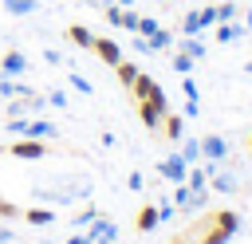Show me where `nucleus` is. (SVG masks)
I'll return each mask as SVG.
<instances>
[{"label": "nucleus", "mask_w": 252, "mask_h": 244, "mask_svg": "<svg viewBox=\"0 0 252 244\" xmlns=\"http://www.w3.org/2000/svg\"><path fill=\"white\" fill-rule=\"evenodd\" d=\"M236 228H240V216L232 209H213V213H205V224H201V240L197 244H224V240L236 236Z\"/></svg>", "instance_id": "f257e3e1"}, {"label": "nucleus", "mask_w": 252, "mask_h": 244, "mask_svg": "<svg viewBox=\"0 0 252 244\" xmlns=\"http://www.w3.org/2000/svg\"><path fill=\"white\" fill-rule=\"evenodd\" d=\"M4 153L16 157V161H43L47 157V142L43 138H16L12 146H4Z\"/></svg>", "instance_id": "f03ea898"}, {"label": "nucleus", "mask_w": 252, "mask_h": 244, "mask_svg": "<svg viewBox=\"0 0 252 244\" xmlns=\"http://www.w3.org/2000/svg\"><path fill=\"white\" fill-rule=\"evenodd\" d=\"M213 24H217V8H213V4L193 8V12H185V20H181V35H197V31H205V28H213Z\"/></svg>", "instance_id": "7ed1b4c3"}, {"label": "nucleus", "mask_w": 252, "mask_h": 244, "mask_svg": "<svg viewBox=\"0 0 252 244\" xmlns=\"http://www.w3.org/2000/svg\"><path fill=\"white\" fill-rule=\"evenodd\" d=\"M165 114H169V98H146V102H138V118H142L146 130H158Z\"/></svg>", "instance_id": "20e7f679"}, {"label": "nucleus", "mask_w": 252, "mask_h": 244, "mask_svg": "<svg viewBox=\"0 0 252 244\" xmlns=\"http://www.w3.org/2000/svg\"><path fill=\"white\" fill-rule=\"evenodd\" d=\"M130 94H134V102H146V98H165V91L158 87V79H154V75H146V71H138V79L130 83Z\"/></svg>", "instance_id": "39448f33"}, {"label": "nucleus", "mask_w": 252, "mask_h": 244, "mask_svg": "<svg viewBox=\"0 0 252 244\" xmlns=\"http://www.w3.org/2000/svg\"><path fill=\"white\" fill-rule=\"evenodd\" d=\"M91 51H94V55H98V59H102L106 67H114V63L122 59V47H118V43H114L110 35H94V43H91Z\"/></svg>", "instance_id": "423d86ee"}, {"label": "nucleus", "mask_w": 252, "mask_h": 244, "mask_svg": "<svg viewBox=\"0 0 252 244\" xmlns=\"http://www.w3.org/2000/svg\"><path fill=\"white\" fill-rule=\"evenodd\" d=\"M158 173H161L165 181H173V185H181V181H185V173H189V161H185L181 153H173V157H165V161L158 165Z\"/></svg>", "instance_id": "0eeeda50"}, {"label": "nucleus", "mask_w": 252, "mask_h": 244, "mask_svg": "<svg viewBox=\"0 0 252 244\" xmlns=\"http://www.w3.org/2000/svg\"><path fill=\"white\" fill-rule=\"evenodd\" d=\"M201 157H205V161H220V157H228V142H224L220 134H205V138H201Z\"/></svg>", "instance_id": "6e6552de"}, {"label": "nucleus", "mask_w": 252, "mask_h": 244, "mask_svg": "<svg viewBox=\"0 0 252 244\" xmlns=\"http://www.w3.org/2000/svg\"><path fill=\"white\" fill-rule=\"evenodd\" d=\"M94 244H110L114 236H118V228H114V220H106V216H94L91 220V232H87Z\"/></svg>", "instance_id": "1a4fd4ad"}, {"label": "nucleus", "mask_w": 252, "mask_h": 244, "mask_svg": "<svg viewBox=\"0 0 252 244\" xmlns=\"http://www.w3.org/2000/svg\"><path fill=\"white\" fill-rule=\"evenodd\" d=\"M0 71H4V75H12V79H20V75L28 71V59H24V51H4V59H0Z\"/></svg>", "instance_id": "9d476101"}, {"label": "nucleus", "mask_w": 252, "mask_h": 244, "mask_svg": "<svg viewBox=\"0 0 252 244\" xmlns=\"http://www.w3.org/2000/svg\"><path fill=\"white\" fill-rule=\"evenodd\" d=\"M158 130H161L169 142H181V134H185V118H181V114H165Z\"/></svg>", "instance_id": "9b49d317"}, {"label": "nucleus", "mask_w": 252, "mask_h": 244, "mask_svg": "<svg viewBox=\"0 0 252 244\" xmlns=\"http://www.w3.org/2000/svg\"><path fill=\"white\" fill-rule=\"evenodd\" d=\"M158 220H161V216H158V205H142L138 216H134V228H138V232H150V228H158Z\"/></svg>", "instance_id": "f8f14e48"}, {"label": "nucleus", "mask_w": 252, "mask_h": 244, "mask_svg": "<svg viewBox=\"0 0 252 244\" xmlns=\"http://www.w3.org/2000/svg\"><path fill=\"white\" fill-rule=\"evenodd\" d=\"M67 39H71L75 47H83V51H91V43H94L91 28H83V24H71V28H67Z\"/></svg>", "instance_id": "ddd939ff"}, {"label": "nucleus", "mask_w": 252, "mask_h": 244, "mask_svg": "<svg viewBox=\"0 0 252 244\" xmlns=\"http://www.w3.org/2000/svg\"><path fill=\"white\" fill-rule=\"evenodd\" d=\"M138 71H142V67H138V63H130V59H118V63H114V75H118V83H122L126 91H130V83L138 79Z\"/></svg>", "instance_id": "4468645a"}, {"label": "nucleus", "mask_w": 252, "mask_h": 244, "mask_svg": "<svg viewBox=\"0 0 252 244\" xmlns=\"http://www.w3.org/2000/svg\"><path fill=\"white\" fill-rule=\"evenodd\" d=\"M240 35H244V28H236V20H220L217 24V43H232Z\"/></svg>", "instance_id": "2eb2a0df"}, {"label": "nucleus", "mask_w": 252, "mask_h": 244, "mask_svg": "<svg viewBox=\"0 0 252 244\" xmlns=\"http://www.w3.org/2000/svg\"><path fill=\"white\" fill-rule=\"evenodd\" d=\"M28 91H32V87L20 83V79H12V75L0 79V98H16V94H28Z\"/></svg>", "instance_id": "dca6fc26"}, {"label": "nucleus", "mask_w": 252, "mask_h": 244, "mask_svg": "<svg viewBox=\"0 0 252 244\" xmlns=\"http://www.w3.org/2000/svg\"><path fill=\"white\" fill-rule=\"evenodd\" d=\"M4 12L8 16H32V12H39V0H4Z\"/></svg>", "instance_id": "f3484780"}, {"label": "nucleus", "mask_w": 252, "mask_h": 244, "mask_svg": "<svg viewBox=\"0 0 252 244\" xmlns=\"http://www.w3.org/2000/svg\"><path fill=\"white\" fill-rule=\"evenodd\" d=\"M209 185H213V189H220V193H236V189H240L236 173H213V177H209Z\"/></svg>", "instance_id": "a211bd4d"}, {"label": "nucleus", "mask_w": 252, "mask_h": 244, "mask_svg": "<svg viewBox=\"0 0 252 244\" xmlns=\"http://www.w3.org/2000/svg\"><path fill=\"white\" fill-rule=\"evenodd\" d=\"M20 220H28V224H51L55 220V209H24Z\"/></svg>", "instance_id": "6ab92c4d"}, {"label": "nucleus", "mask_w": 252, "mask_h": 244, "mask_svg": "<svg viewBox=\"0 0 252 244\" xmlns=\"http://www.w3.org/2000/svg\"><path fill=\"white\" fill-rule=\"evenodd\" d=\"M150 39V51H165V47H173V31H165V28H158L154 35H146Z\"/></svg>", "instance_id": "aec40b11"}, {"label": "nucleus", "mask_w": 252, "mask_h": 244, "mask_svg": "<svg viewBox=\"0 0 252 244\" xmlns=\"http://www.w3.org/2000/svg\"><path fill=\"white\" fill-rule=\"evenodd\" d=\"M181 51H185L189 59H205V43H201L197 35H185V43H181Z\"/></svg>", "instance_id": "412c9836"}, {"label": "nucleus", "mask_w": 252, "mask_h": 244, "mask_svg": "<svg viewBox=\"0 0 252 244\" xmlns=\"http://www.w3.org/2000/svg\"><path fill=\"white\" fill-rule=\"evenodd\" d=\"M169 63H173V71H177V75H189V71H193V63H197V59H189V55H185V51H177V55H173V59H169Z\"/></svg>", "instance_id": "4be33fe9"}, {"label": "nucleus", "mask_w": 252, "mask_h": 244, "mask_svg": "<svg viewBox=\"0 0 252 244\" xmlns=\"http://www.w3.org/2000/svg\"><path fill=\"white\" fill-rule=\"evenodd\" d=\"M71 87H75L79 94H94V83H91L87 75H79V71H71Z\"/></svg>", "instance_id": "5701e85b"}, {"label": "nucleus", "mask_w": 252, "mask_h": 244, "mask_svg": "<svg viewBox=\"0 0 252 244\" xmlns=\"http://www.w3.org/2000/svg\"><path fill=\"white\" fill-rule=\"evenodd\" d=\"M181 157H185L189 165H197V161H201V142H185V146H181Z\"/></svg>", "instance_id": "b1692460"}, {"label": "nucleus", "mask_w": 252, "mask_h": 244, "mask_svg": "<svg viewBox=\"0 0 252 244\" xmlns=\"http://www.w3.org/2000/svg\"><path fill=\"white\" fill-rule=\"evenodd\" d=\"M158 28H161V24H158L154 16H142V20H138V31H134V35H154Z\"/></svg>", "instance_id": "393cba45"}, {"label": "nucleus", "mask_w": 252, "mask_h": 244, "mask_svg": "<svg viewBox=\"0 0 252 244\" xmlns=\"http://www.w3.org/2000/svg\"><path fill=\"white\" fill-rule=\"evenodd\" d=\"M220 20H236V4H232V0L217 4V24H220Z\"/></svg>", "instance_id": "a878e982"}, {"label": "nucleus", "mask_w": 252, "mask_h": 244, "mask_svg": "<svg viewBox=\"0 0 252 244\" xmlns=\"http://www.w3.org/2000/svg\"><path fill=\"white\" fill-rule=\"evenodd\" d=\"M102 12H106V20H110V24H114V28H122V12H126V8H122V4H106V8H102Z\"/></svg>", "instance_id": "bb28decb"}, {"label": "nucleus", "mask_w": 252, "mask_h": 244, "mask_svg": "<svg viewBox=\"0 0 252 244\" xmlns=\"http://www.w3.org/2000/svg\"><path fill=\"white\" fill-rule=\"evenodd\" d=\"M138 20H142V16H138L134 8H126V12H122V28H126V31H138Z\"/></svg>", "instance_id": "cd10ccee"}, {"label": "nucleus", "mask_w": 252, "mask_h": 244, "mask_svg": "<svg viewBox=\"0 0 252 244\" xmlns=\"http://www.w3.org/2000/svg\"><path fill=\"white\" fill-rule=\"evenodd\" d=\"M43 102H51V106H59V110H63V106H67V94H63V91H47V94H43Z\"/></svg>", "instance_id": "c85d7f7f"}, {"label": "nucleus", "mask_w": 252, "mask_h": 244, "mask_svg": "<svg viewBox=\"0 0 252 244\" xmlns=\"http://www.w3.org/2000/svg\"><path fill=\"white\" fill-rule=\"evenodd\" d=\"M94 216H98V209H83V213H75V224L83 228V224H91Z\"/></svg>", "instance_id": "c756f323"}, {"label": "nucleus", "mask_w": 252, "mask_h": 244, "mask_svg": "<svg viewBox=\"0 0 252 244\" xmlns=\"http://www.w3.org/2000/svg\"><path fill=\"white\" fill-rule=\"evenodd\" d=\"M181 91H185V98H197V83H193V79H189V75H185V79H181Z\"/></svg>", "instance_id": "7c9ffc66"}, {"label": "nucleus", "mask_w": 252, "mask_h": 244, "mask_svg": "<svg viewBox=\"0 0 252 244\" xmlns=\"http://www.w3.org/2000/svg\"><path fill=\"white\" fill-rule=\"evenodd\" d=\"M134 51H142V55H150V39H146V35H138V39H134Z\"/></svg>", "instance_id": "2f4dec72"}, {"label": "nucleus", "mask_w": 252, "mask_h": 244, "mask_svg": "<svg viewBox=\"0 0 252 244\" xmlns=\"http://www.w3.org/2000/svg\"><path fill=\"white\" fill-rule=\"evenodd\" d=\"M126 189H134V193H138V189H142V173H130V181H126Z\"/></svg>", "instance_id": "473e14b6"}, {"label": "nucleus", "mask_w": 252, "mask_h": 244, "mask_svg": "<svg viewBox=\"0 0 252 244\" xmlns=\"http://www.w3.org/2000/svg\"><path fill=\"white\" fill-rule=\"evenodd\" d=\"M67 244H94V240H91V236H87V232H79V236H71V240H67Z\"/></svg>", "instance_id": "72a5a7b5"}, {"label": "nucleus", "mask_w": 252, "mask_h": 244, "mask_svg": "<svg viewBox=\"0 0 252 244\" xmlns=\"http://www.w3.org/2000/svg\"><path fill=\"white\" fill-rule=\"evenodd\" d=\"M114 4H122V8H130V4H134V0H114Z\"/></svg>", "instance_id": "f704fd0d"}, {"label": "nucleus", "mask_w": 252, "mask_h": 244, "mask_svg": "<svg viewBox=\"0 0 252 244\" xmlns=\"http://www.w3.org/2000/svg\"><path fill=\"white\" fill-rule=\"evenodd\" d=\"M173 244H189V236H181V240H173Z\"/></svg>", "instance_id": "c9c22d12"}, {"label": "nucleus", "mask_w": 252, "mask_h": 244, "mask_svg": "<svg viewBox=\"0 0 252 244\" xmlns=\"http://www.w3.org/2000/svg\"><path fill=\"white\" fill-rule=\"evenodd\" d=\"M248 153H252V134H248Z\"/></svg>", "instance_id": "e433bc0d"}, {"label": "nucleus", "mask_w": 252, "mask_h": 244, "mask_svg": "<svg viewBox=\"0 0 252 244\" xmlns=\"http://www.w3.org/2000/svg\"><path fill=\"white\" fill-rule=\"evenodd\" d=\"M248 71H252V63H248Z\"/></svg>", "instance_id": "4c0bfd02"}, {"label": "nucleus", "mask_w": 252, "mask_h": 244, "mask_svg": "<svg viewBox=\"0 0 252 244\" xmlns=\"http://www.w3.org/2000/svg\"><path fill=\"white\" fill-rule=\"evenodd\" d=\"M110 244H114V240H110Z\"/></svg>", "instance_id": "58836bf2"}]
</instances>
